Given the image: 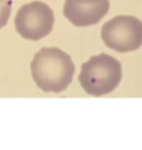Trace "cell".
<instances>
[{"label": "cell", "instance_id": "cell-1", "mask_svg": "<svg viewBox=\"0 0 142 150\" xmlns=\"http://www.w3.org/2000/svg\"><path fill=\"white\" fill-rule=\"evenodd\" d=\"M75 66L72 57L56 47H43L34 55L31 73L35 84L46 93H60L72 82Z\"/></svg>", "mask_w": 142, "mask_h": 150}, {"label": "cell", "instance_id": "cell-2", "mask_svg": "<svg viewBox=\"0 0 142 150\" xmlns=\"http://www.w3.org/2000/svg\"><path fill=\"white\" fill-rule=\"evenodd\" d=\"M122 79L120 61L108 54L92 56L81 67L79 82L82 89L93 96H103L116 89Z\"/></svg>", "mask_w": 142, "mask_h": 150}, {"label": "cell", "instance_id": "cell-3", "mask_svg": "<svg viewBox=\"0 0 142 150\" xmlns=\"http://www.w3.org/2000/svg\"><path fill=\"white\" fill-rule=\"evenodd\" d=\"M101 38L115 52L136 50L142 46V21L133 15H117L102 26Z\"/></svg>", "mask_w": 142, "mask_h": 150}, {"label": "cell", "instance_id": "cell-4", "mask_svg": "<svg viewBox=\"0 0 142 150\" xmlns=\"http://www.w3.org/2000/svg\"><path fill=\"white\" fill-rule=\"evenodd\" d=\"M14 25L16 32L23 39L38 41L52 32L54 13L47 4L32 1L18 9Z\"/></svg>", "mask_w": 142, "mask_h": 150}, {"label": "cell", "instance_id": "cell-5", "mask_svg": "<svg viewBox=\"0 0 142 150\" xmlns=\"http://www.w3.org/2000/svg\"><path fill=\"white\" fill-rule=\"evenodd\" d=\"M109 11V0L97 4H79L75 0H65L63 15L77 27H86L97 23Z\"/></svg>", "mask_w": 142, "mask_h": 150}, {"label": "cell", "instance_id": "cell-6", "mask_svg": "<svg viewBox=\"0 0 142 150\" xmlns=\"http://www.w3.org/2000/svg\"><path fill=\"white\" fill-rule=\"evenodd\" d=\"M12 12V0H0V29L6 26Z\"/></svg>", "mask_w": 142, "mask_h": 150}, {"label": "cell", "instance_id": "cell-7", "mask_svg": "<svg viewBox=\"0 0 142 150\" xmlns=\"http://www.w3.org/2000/svg\"><path fill=\"white\" fill-rule=\"evenodd\" d=\"M76 2H79V4H89V5H92V4H97V2H101V1H104V0H75Z\"/></svg>", "mask_w": 142, "mask_h": 150}]
</instances>
